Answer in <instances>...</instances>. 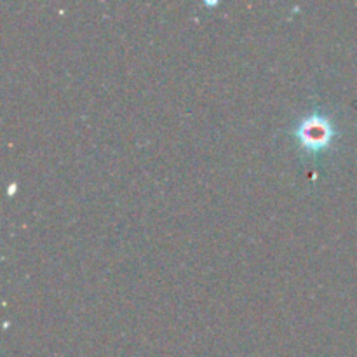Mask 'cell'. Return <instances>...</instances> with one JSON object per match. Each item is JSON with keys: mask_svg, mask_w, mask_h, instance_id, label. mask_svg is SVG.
I'll list each match as a JSON object with an SVG mask.
<instances>
[{"mask_svg": "<svg viewBox=\"0 0 357 357\" xmlns=\"http://www.w3.org/2000/svg\"><path fill=\"white\" fill-rule=\"evenodd\" d=\"M295 136L303 150L319 153L326 150L333 142V122L323 112H310L296 124Z\"/></svg>", "mask_w": 357, "mask_h": 357, "instance_id": "obj_1", "label": "cell"}]
</instances>
